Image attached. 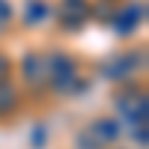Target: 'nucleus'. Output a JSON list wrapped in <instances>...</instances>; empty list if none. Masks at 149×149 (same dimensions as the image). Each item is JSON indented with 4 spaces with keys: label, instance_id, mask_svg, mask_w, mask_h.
I'll list each match as a JSON object with an SVG mask.
<instances>
[{
    "label": "nucleus",
    "instance_id": "obj_1",
    "mask_svg": "<svg viewBox=\"0 0 149 149\" xmlns=\"http://www.w3.org/2000/svg\"><path fill=\"white\" fill-rule=\"evenodd\" d=\"M113 104H116V110L122 116H128L134 125H146V93L143 90H137V86H128V90H122V93H116V98H113Z\"/></svg>",
    "mask_w": 149,
    "mask_h": 149
},
{
    "label": "nucleus",
    "instance_id": "obj_2",
    "mask_svg": "<svg viewBox=\"0 0 149 149\" xmlns=\"http://www.w3.org/2000/svg\"><path fill=\"white\" fill-rule=\"evenodd\" d=\"M45 66H48V74H51L57 93H66L69 86L74 84V63H72V57L51 54V57H45Z\"/></svg>",
    "mask_w": 149,
    "mask_h": 149
},
{
    "label": "nucleus",
    "instance_id": "obj_3",
    "mask_svg": "<svg viewBox=\"0 0 149 149\" xmlns=\"http://www.w3.org/2000/svg\"><path fill=\"white\" fill-rule=\"evenodd\" d=\"M90 0H63L60 6V21H63L66 30H78L81 24L90 18Z\"/></svg>",
    "mask_w": 149,
    "mask_h": 149
},
{
    "label": "nucleus",
    "instance_id": "obj_4",
    "mask_svg": "<svg viewBox=\"0 0 149 149\" xmlns=\"http://www.w3.org/2000/svg\"><path fill=\"white\" fill-rule=\"evenodd\" d=\"M140 60H143V51H140V54L131 51V54H122V57H116V60H110L107 66H102V72H104V78H110V81H122L125 74H131L134 69L140 66Z\"/></svg>",
    "mask_w": 149,
    "mask_h": 149
},
{
    "label": "nucleus",
    "instance_id": "obj_5",
    "mask_svg": "<svg viewBox=\"0 0 149 149\" xmlns=\"http://www.w3.org/2000/svg\"><path fill=\"white\" fill-rule=\"evenodd\" d=\"M86 134H90L93 140H98V143L104 146V143H116V140H119L122 125H119L113 116H102V119H95L93 125H90V131H86Z\"/></svg>",
    "mask_w": 149,
    "mask_h": 149
},
{
    "label": "nucleus",
    "instance_id": "obj_6",
    "mask_svg": "<svg viewBox=\"0 0 149 149\" xmlns=\"http://www.w3.org/2000/svg\"><path fill=\"white\" fill-rule=\"evenodd\" d=\"M143 12L146 6L137 3V6H128L125 12H113V18H110V24L119 30V33H131V30H137V24L143 21Z\"/></svg>",
    "mask_w": 149,
    "mask_h": 149
},
{
    "label": "nucleus",
    "instance_id": "obj_7",
    "mask_svg": "<svg viewBox=\"0 0 149 149\" xmlns=\"http://www.w3.org/2000/svg\"><path fill=\"white\" fill-rule=\"evenodd\" d=\"M21 72H24V81L27 84H42V78L48 74V66H45V57L39 54H27L21 63Z\"/></svg>",
    "mask_w": 149,
    "mask_h": 149
},
{
    "label": "nucleus",
    "instance_id": "obj_8",
    "mask_svg": "<svg viewBox=\"0 0 149 149\" xmlns=\"http://www.w3.org/2000/svg\"><path fill=\"white\" fill-rule=\"evenodd\" d=\"M15 104H18V90H15L9 81L0 84V116L12 113V110H15Z\"/></svg>",
    "mask_w": 149,
    "mask_h": 149
},
{
    "label": "nucleus",
    "instance_id": "obj_9",
    "mask_svg": "<svg viewBox=\"0 0 149 149\" xmlns=\"http://www.w3.org/2000/svg\"><path fill=\"white\" fill-rule=\"evenodd\" d=\"M48 9L42 0H33V3H27V9H24V24H39V21H45L48 18Z\"/></svg>",
    "mask_w": 149,
    "mask_h": 149
},
{
    "label": "nucleus",
    "instance_id": "obj_10",
    "mask_svg": "<svg viewBox=\"0 0 149 149\" xmlns=\"http://www.w3.org/2000/svg\"><path fill=\"white\" fill-rule=\"evenodd\" d=\"M12 15H15V12H12V3H9V0H0V27H3V24H9Z\"/></svg>",
    "mask_w": 149,
    "mask_h": 149
},
{
    "label": "nucleus",
    "instance_id": "obj_11",
    "mask_svg": "<svg viewBox=\"0 0 149 149\" xmlns=\"http://www.w3.org/2000/svg\"><path fill=\"white\" fill-rule=\"evenodd\" d=\"M9 69H12V66H9V60H6L3 54H0V84H6V78H9Z\"/></svg>",
    "mask_w": 149,
    "mask_h": 149
},
{
    "label": "nucleus",
    "instance_id": "obj_12",
    "mask_svg": "<svg viewBox=\"0 0 149 149\" xmlns=\"http://www.w3.org/2000/svg\"><path fill=\"white\" fill-rule=\"evenodd\" d=\"M134 140H140V146H146V125L134 128Z\"/></svg>",
    "mask_w": 149,
    "mask_h": 149
}]
</instances>
